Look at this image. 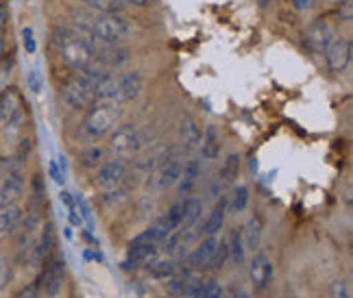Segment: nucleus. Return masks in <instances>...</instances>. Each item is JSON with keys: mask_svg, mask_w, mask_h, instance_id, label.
<instances>
[{"mask_svg": "<svg viewBox=\"0 0 353 298\" xmlns=\"http://www.w3.org/2000/svg\"><path fill=\"white\" fill-rule=\"evenodd\" d=\"M22 220H24V209L20 205L9 207V209H0V240L16 235L22 226Z\"/></svg>", "mask_w": 353, "mask_h": 298, "instance_id": "412c9836", "label": "nucleus"}, {"mask_svg": "<svg viewBox=\"0 0 353 298\" xmlns=\"http://www.w3.org/2000/svg\"><path fill=\"white\" fill-rule=\"evenodd\" d=\"M144 78L138 70L133 72H107L97 85V100L107 103H131L142 94Z\"/></svg>", "mask_w": 353, "mask_h": 298, "instance_id": "f257e3e1", "label": "nucleus"}, {"mask_svg": "<svg viewBox=\"0 0 353 298\" xmlns=\"http://www.w3.org/2000/svg\"><path fill=\"white\" fill-rule=\"evenodd\" d=\"M257 3H260V5H262V7H266V5H268V3H270V0H257Z\"/></svg>", "mask_w": 353, "mask_h": 298, "instance_id": "864d4df0", "label": "nucleus"}, {"mask_svg": "<svg viewBox=\"0 0 353 298\" xmlns=\"http://www.w3.org/2000/svg\"><path fill=\"white\" fill-rule=\"evenodd\" d=\"M288 298H294V296H288Z\"/></svg>", "mask_w": 353, "mask_h": 298, "instance_id": "5fc2aeb1", "label": "nucleus"}, {"mask_svg": "<svg viewBox=\"0 0 353 298\" xmlns=\"http://www.w3.org/2000/svg\"><path fill=\"white\" fill-rule=\"evenodd\" d=\"M201 179V161L199 159H183V170H181V179L176 183L179 194L185 196L194 189V185Z\"/></svg>", "mask_w": 353, "mask_h": 298, "instance_id": "4be33fe9", "label": "nucleus"}, {"mask_svg": "<svg viewBox=\"0 0 353 298\" xmlns=\"http://www.w3.org/2000/svg\"><path fill=\"white\" fill-rule=\"evenodd\" d=\"M249 205V187L247 185H238L234 192H232V198H227V209L232 213H242Z\"/></svg>", "mask_w": 353, "mask_h": 298, "instance_id": "2f4dec72", "label": "nucleus"}, {"mask_svg": "<svg viewBox=\"0 0 353 298\" xmlns=\"http://www.w3.org/2000/svg\"><path fill=\"white\" fill-rule=\"evenodd\" d=\"M31 151H33V142H31V138H20V140H18V148H16V157L11 159L13 168L22 170V166L26 164V159H29Z\"/></svg>", "mask_w": 353, "mask_h": 298, "instance_id": "f704fd0d", "label": "nucleus"}, {"mask_svg": "<svg viewBox=\"0 0 353 298\" xmlns=\"http://www.w3.org/2000/svg\"><path fill=\"white\" fill-rule=\"evenodd\" d=\"M312 5H314V0H292V7L296 11H307Z\"/></svg>", "mask_w": 353, "mask_h": 298, "instance_id": "de8ad7c7", "label": "nucleus"}, {"mask_svg": "<svg viewBox=\"0 0 353 298\" xmlns=\"http://www.w3.org/2000/svg\"><path fill=\"white\" fill-rule=\"evenodd\" d=\"M122 5H135V7H144V5H148V0H120Z\"/></svg>", "mask_w": 353, "mask_h": 298, "instance_id": "8fccbe9b", "label": "nucleus"}, {"mask_svg": "<svg viewBox=\"0 0 353 298\" xmlns=\"http://www.w3.org/2000/svg\"><path fill=\"white\" fill-rule=\"evenodd\" d=\"M131 57V50L125 46H105L101 50H94V59L105 70H116V67L125 65Z\"/></svg>", "mask_w": 353, "mask_h": 298, "instance_id": "dca6fc26", "label": "nucleus"}, {"mask_svg": "<svg viewBox=\"0 0 353 298\" xmlns=\"http://www.w3.org/2000/svg\"><path fill=\"white\" fill-rule=\"evenodd\" d=\"M181 170H183V157L172 148V151L164 157V161L157 166L153 172V177L148 181L155 183V192H166V189L174 187L181 179Z\"/></svg>", "mask_w": 353, "mask_h": 298, "instance_id": "1a4fd4ad", "label": "nucleus"}, {"mask_svg": "<svg viewBox=\"0 0 353 298\" xmlns=\"http://www.w3.org/2000/svg\"><path fill=\"white\" fill-rule=\"evenodd\" d=\"M20 109V96L13 89H7L5 94H0V125Z\"/></svg>", "mask_w": 353, "mask_h": 298, "instance_id": "c85d7f7f", "label": "nucleus"}, {"mask_svg": "<svg viewBox=\"0 0 353 298\" xmlns=\"http://www.w3.org/2000/svg\"><path fill=\"white\" fill-rule=\"evenodd\" d=\"M5 50H7V46H5V42L0 39V63L5 61Z\"/></svg>", "mask_w": 353, "mask_h": 298, "instance_id": "3c124183", "label": "nucleus"}, {"mask_svg": "<svg viewBox=\"0 0 353 298\" xmlns=\"http://www.w3.org/2000/svg\"><path fill=\"white\" fill-rule=\"evenodd\" d=\"M181 222H183V200L174 202V205L168 207L166 213H161L159 218L153 222V226L157 228V231L168 237L170 233H174L176 228H181Z\"/></svg>", "mask_w": 353, "mask_h": 298, "instance_id": "a211bd4d", "label": "nucleus"}, {"mask_svg": "<svg viewBox=\"0 0 353 298\" xmlns=\"http://www.w3.org/2000/svg\"><path fill=\"white\" fill-rule=\"evenodd\" d=\"M63 103L70 107V109H90V107L97 103V83L85 76L83 72H77L61 89Z\"/></svg>", "mask_w": 353, "mask_h": 298, "instance_id": "39448f33", "label": "nucleus"}, {"mask_svg": "<svg viewBox=\"0 0 353 298\" xmlns=\"http://www.w3.org/2000/svg\"><path fill=\"white\" fill-rule=\"evenodd\" d=\"M203 215V200L190 196L183 200V222L181 228H194Z\"/></svg>", "mask_w": 353, "mask_h": 298, "instance_id": "bb28decb", "label": "nucleus"}, {"mask_svg": "<svg viewBox=\"0 0 353 298\" xmlns=\"http://www.w3.org/2000/svg\"><path fill=\"white\" fill-rule=\"evenodd\" d=\"M227 248H229V259L234 262V266H242L244 259H247V248H244L240 231L232 233V237H229V242H227Z\"/></svg>", "mask_w": 353, "mask_h": 298, "instance_id": "7c9ffc66", "label": "nucleus"}, {"mask_svg": "<svg viewBox=\"0 0 353 298\" xmlns=\"http://www.w3.org/2000/svg\"><path fill=\"white\" fill-rule=\"evenodd\" d=\"M225 218H227V198H221V200L212 207V211L208 213L205 222L201 224V235H203V237L219 235V233H221V228L225 226Z\"/></svg>", "mask_w": 353, "mask_h": 298, "instance_id": "6ab92c4d", "label": "nucleus"}, {"mask_svg": "<svg viewBox=\"0 0 353 298\" xmlns=\"http://www.w3.org/2000/svg\"><path fill=\"white\" fill-rule=\"evenodd\" d=\"M13 170V164H11V159L9 157H0V183L5 181L7 174Z\"/></svg>", "mask_w": 353, "mask_h": 298, "instance_id": "49530a36", "label": "nucleus"}, {"mask_svg": "<svg viewBox=\"0 0 353 298\" xmlns=\"http://www.w3.org/2000/svg\"><path fill=\"white\" fill-rule=\"evenodd\" d=\"M227 262H229V248H227V242L221 240L219 246H216V253L212 255V259H210V264H208L205 270H214V273H216V270H223Z\"/></svg>", "mask_w": 353, "mask_h": 298, "instance_id": "c9c22d12", "label": "nucleus"}, {"mask_svg": "<svg viewBox=\"0 0 353 298\" xmlns=\"http://www.w3.org/2000/svg\"><path fill=\"white\" fill-rule=\"evenodd\" d=\"M13 279V270H11V264L0 259V290H5L9 286V281Z\"/></svg>", "mask_w": 353, "mask_h": 298, "instance_id": "37998d69", "label": "nucleus"}, {"mask_svg": "<svg viewBox=\"0 0 353 298\" xmlns=\"http://www.w3.org/2000/svg\"><path fill=\"white\" fill-rule=\"evenodd\" d=\"M232 298H249V294H247V292H236Z\"/></svg>", "mask_w": 353, "mask_h": 298, "instance_id": "603ef678", "label": "nucleus"}, {"mask_svg": "<svg viewBox=\"0 0 353 298\" xmlns=\"http://www.w3.org/2000/svg\"><path fill=\"white\" fill-rule=\"evenodd\" d=\"M332 298H351V286L345 279L332 283Z\"/></svg>", "mask_w": 353, "mask_h": 298, "instance_id": "a19ab883", "label": "nucleus"}, {"mask_svg": "<svg viewBox=\"0 0 353 298\" xmlns=\"http://www.w3.org/2000/svg\"><path fill=\"white\" fill-rule=\"evenodd\" d=\"M22 127H24V111H22V107H20V109L5 122V135H7L9 140H20Z\"/></svg>", "mask_w": 353, "mask_h": 298, "instance_id": "72a5a7b5", "label": "nucleus"}, {"mask_svg": "<svg viewBox=\"0 0 353 298\" xmlns=\"http://www.w3.org/2000/svg\"><path fill=\"white\" fill-rule=\"evenodd\" d=\"M262 231H264V224L260 218H251L247 224L240 228V235H242V242H244V248L247 251H257L260 246V240H262Z\"/></svg>", "mask_w": 353, "mask_h": 298, "instance_id": "393cba45", "label": "nucleus"}, {"mask_svg": "<svg viewBox=\"0 0 353 298\" xmlns=\"http://www.w3.org/2000/svg\"><path fill=\"white\" fill-rule=\"evenodd\" d=\"M11 72H13V61H5L0 65V94H5L9 89Z\"/></svg>", "mask_w": 353, "mask_h": 298, "instance_id": "79ce46f5", "label": "nucleus"}, {"mask_svg": "<svg viewBox=\"0 0 353 298\" xmlns=\"http://www.w3.org/2000/svg\"><path fill=\"white\" fill-rule=\"evenodd\" d=\"M24 189H26L24 172L18 170V168H13L5 177V181L0 183V209H9V207L20 205Z\"/></svg>", "mask_w": 353, "mask_h": 298, "instance_id": "ddd939ff", "label": "nucleus"}, {"mask_svg": "<svg viewBox=\"0 0 353 298\" xmlns=\"http://www.w3.org/2000/svg\"><path fill=\"white\" fill-rule=\"evenodd\" d=\"M240 153H229L225 159H223V164H221V172H219V177L225 185H232L236 179H238V174H240Z\"/></svg>", "mask_w": 353, "mask_h": 298, "instance_id": "cd10ccee", "label": "nucleus"}, {"mask_svg": "<svg viewBox=\"0 0 353 298\" xmlns=\"http://www.w3.org/2000/svg\"><path fill=\"white\" fill-rule=\"evenodd\" d=\"M83 3H88L92 9H97L101 13H118L120 9V0H83Z\"/></svg>", "mask_w": 353, "mask_h": 298, "instance_id": "4c0bfd02", "label": "nucleus"}, {"mask_svg": "<svg viewBox=\"0 0 353 298\" xmlns=\"http://www.w3.org/2000/svg\"><path fill=\"white\" fill-rule=\"evenodd\" d=\"M129 177V166L125 159H105L103 164L97 168V185L103 189V192H110V189L122 187L125 179Z\"/></svg>", "mask_w": 353, "mask_h": 298, "instance_id": "9d476101", "label": "nucleus"}, {"mask_svg": "<svg viewBox=\"0 0 353 298\" xmlns=\"http://www.w3.org/2000/svg\"><path fill=\"white\" fill-rule=\"evenodd\" d=\"M120 120V105L116 103H107V100H97L94 103L85 118H83V133L90 140H101L103 135L112 133Z\"/></svg>", "mask_w": 353, "mask_h": 298, "instance_id": "f03ea898", "label": "nucleus"}, {"mask_svg": "<svg viewBox=\"0 0 353 298\" xmlns=\"http://www.w3.org/2000/svg\"><path fill=\"white\" fill-rule=\"evenodd\" d=\"M42 283H39V279L26 283V286H22L16 294H13L11 298H42Z\"/></svg>", "mask_w": 353, "mask_h": 298, "instance_id": "e433bc0d", "label": "nucleus"}, {"mask_svg": "<svg viewBox=\"0 0 353 298\" xmlns=\"http://www.w3.org/2000/svg\"><path fill=\"white\" fill-rule=\"evenodd\" d=\"M219 235H212V237H203L194 251L188 255V264L190 268H194V270H201V268H208L210 259H212V255L216 253V246H219Z\"/></svg>", "mask_w": 353, "mask_h": 298, "instance_id": "f3484780", "label": "nucleus"}, {"mask_svg": "<svg viewBox=\"0 0 353 298\" xmlns=\"http://www.w3.org/2000/svg\"><path fill=\"white\" fill-rule=\"evenodd\" d=\"M199 148H201L203 159H208V161H214V159L221 157V133L214 125H210L205 129V133H201Z\"/></svg>", "mask_w": 353, "mask_h": 298, "instance_id": "b1692460", "label": "nucleus"}, {"mask_svg": "<svg viewBox=\"0 0 353 298\" xmlns=\"http://www.w3.org/2000/svg\"><path fill=\"white\" fill-rule=\"evenodd\" d=\"M59 200H61V205L65 207V213H68V220H70V224L72 226H83V222H81V215L77 211L74 196L68 192V189H61V192H59Z\"/></svg>", "mask_w": 353, "mask_h": 298, "instance_id": "473e14b6", "label": "nucleus"}, {"mask_svg": "<svg viewBox=\"0 0 353 298\" xmlns=\"http://www.w3.org/2000/svg\"><path fill=\"white\" fill-rule=\"evenodd\" d=\"M48 172H50L52 181H55V183H59V185H63L65 177H63V174H61V170H59V166H57V161H50V164H48Z\"/></svg>", "mask_w": 353, "mask_h": 298, "instance_id": "a18cd8bd", "label": "nucleus"}, {"mask_svg": "<svg viewBox=\"0 0 353 298\" xmlns=\"http://www.w3.org/2000/svg\"><path fill=\"white\" fill-rule=\"evenodd\" d=\"M5 26H7V9L0 5V35H3Z\"/></svg>", "mask_w": 353, "mask_h": 298, "instance_id": "09e8293b", "label": "nucleus"}, {"mask_svg": "<svg viewBox=\"0 0 353 298\" xmlns=\"http://www.w3.org/2000/svg\"><path fill=\"white\" fill-rule=\"evenodd\" d=\"M179 138H181V144H183L185 151H194V148H199V144H201V129L196 125V120L190 114L181 116Z\"/></svg>", "mask_w": 353, "mask_h": 298, "instance_id": "5701e85b", "label": "nucleus"}, {"mask_svg": "<svg viewBox=\"0 0 353 298\" xmlns=\"http://www.w3.org/2000/svg\"><path fill=\"white\" fill-rule=\"evenodd\" d=\"M353 57V44L349 37H338L325 50V61L332 72H345Z\"/></svg>", "mask_w": 353, "mask_h": 298, "instance_id": "2eb2a0df", "label": "nucleus"}, {"mask_svg": "<svg viewBox=\"0 0 353 298\" xmlns=\"http://www.w3.org/2000/svg\"><path fill=\"white\" fill-rule=\"evenodd\" d=\"M26 83H29L31 94H39V92H42V85H44L42 72H39L37 67H33V70H29V74H26Z\"/></svg>", "mask_w": 353, "mask_h": 298, "instance_id": "ea45409f", "label": "nucleus"}, {"mask_svg": "<svg viewBox=\"0 0 353 298\" xmlns=\"http://www.w3.org/2000/svg\"><path fill=\"white\" fill-rule=\"evenodd\" d=\"M22 42H24V50L29 52V55H33L37 46H35V35H33L31 26H24L22 29Z\"/></svg>", "mask_w": 353, "mask_h": 298, "instance_id": "c03bdc74", "label": "nucleus"}, {"mask_svg": "<svg viewBox=\"0 0 353 298\" xmlns=\"http://www.w3.org/2000/svg\"><path fill=\"white\" fill-rule=\"evenodd\" d=\"M127 189L125 187H116V189H110V192H105L103 194V200L107 202L110 207H116V205H120L122 200H127Z\"/></svg>", "mask_w": 353, "mask_h": 298, "instance_id": "58836bf2", "label": "nucleus"}, {"mask_svg": "<svg viewBox=\"0 0 353 298\" xmlns=\"http://www.w3.org/2000/svg\"><path fill=\"white\" fill-rule=\"evenodd\" d=\"M61 59L74 67V70H83L90 63H94V46L90 44L88 37H81V35H68L61 39Z\"/></svg>", "mask_w": 353, "mask_h": 298, "instance_id": "423d86ee", "label": "nucleus"}, {"mask_svg": "<svg viewBox=\"0 0 353 298\" xmlns=\"http://www.w3.org/2000/svg\"><path fill=\"white\" fill-rule=\"evenodd\" d=\"M146 273L157 281H168L170 277L179 273V266H176L174 259H157L155 257L153 262L146 264Z\"/></svg>", "mask_w": 353, "mask_h": 298, "instance_id": "a878e982", "label": "nucleus"}, {"mask_svg": "<svg viewBox=\"0 0 353 298\" xmlns=\"http://www.w3.org/2000/svg\"><path fill=\"white\" fill-rule=\"evenodd\" d=\"M148 146L146 133L138 125H120L110 135V151L118 159H133Z\"/></svg>", "mask_w": 353, "mask_h": 298, "instance_id": "7ed1b4c3", "label": "nucleus"}, {"mask_svg": "<svg viewBox=\"0 0 353 298\" xmlns=\"http://www.w3.org/2000/svg\"><path fill=\"white\" fill-rule=\"evenodd\" d=\"M105 161V151L101 146H88L85 151L79 153V166H83L88 170L99 168Z\"/></svg>", "mask_w": 353, "mask_h": 298, "instance_id": "c756f323", "label": "nucleus"}, {"mask_svg": "<svg viewBox=\"0 0 353 298\" xmlns=\"http://www.w3.org/2000/svg\"><path fill=\"white\" fill-rule=\"evenodd\" d=\"M172 151V146L166 144H155V146H146L142 153L133 157V166L129 168L131 174H135L138 179H151L157 166L164 161V157Z\"/></svg>", "mask_w": 353, "mask_h": 298, "instance_id": "6e6552de", "label": "nucleus"}, {"mask_svg": "<svg viewBox=\"0 0 353 298\" xmlns=\"http://www.w3.org/2000/svg\"><path fill=\"white\" fill-rule=\"evenodd\" d=\"M334 42V29L327 20L316 18L307 24L305 29V44L314 55H325L327 46Z\"/></svg>", "mask_w": 353, "mask_h": 298, "instance_id": "4468645a", "label": "nucleus"}, {"mask_svg": "<svg viewBox=\"0 0 353 298\" xmlns=\"http://www.w3.org/2000/svg\"><path fill=\"white\" fill-rule=\"evenodd\" d=\"M157 255H159V244H133L127 251L125 268L146 266L148 262H153Z\"/></svg>", "mask_w": 353, "mask_h": 298, "instance_id": "aec40b11", "label": "nucleus"}, {"mask_svg": "<svg viewBox=\"0 0 353 298\" xmlns=\"http://www.w3.org/2000/svg\"><path fill=\"white\" fill-rule=\"evenodd\" d=\"M42 283V294L46 298H57L59 292L63 290V281H65V259L61 257H52L44 264L42 275L37 277Z\"/></svg>", "mask_w": 353, "mask_h": 298, "instance_id": "9b49d317", "label": "nucleus"}, {"mask_svg": "<svg viewBox=\"0 0 353 298\" xmlns=\"http://www.w3.org/2000/svg\"><path fill=\"white\" fill-rule=\"evenodd\" d=\"M131 33V24L120 13H103L92 20L90 35L103 46H118Z\"/></svg>", "mask_w": 353, "mask_h": 298, "instance_id": "20e7f679", "label": "nucleus"}, {"mask_svg": "<svg viewBox=\"0 0 353 298\" xmlns=\"http://www.w3.org/2000/svg\"><path fill=\"white\" fill-rule=\"evenodd\" d=\"M273 277H275V266L270 262V257L262 251H257L251 259V266H249V281L255 292H264L270 288V283H273Z\"/></svg>", "mask_w": 353, "mask_h": 298, "instance_id": "f8f14e48", "label": "nucleus"}, {"mask_svg": "<svg viewBox=\"0 0 353 298\" xmlns=\"http://www.w3.org/2000/svg\"><path fill=\"white\" fill-rule=\"evenodd\" d=\"M52 246H55V226H52V222H44L42 228H39L37 237L33 240V244L29 246V251H26L22 264L33 266V268L44 266L50 259Z\"/></svg>", "mask_w": 353, "mask_h": 298, "instance_id": "0eeeda50", "label": "nucleus"}]
</instances>
